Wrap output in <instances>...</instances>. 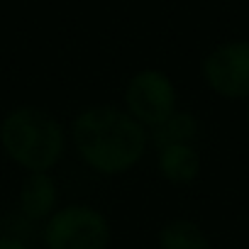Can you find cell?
<instances>
[{
  "label": "cell",
  "instance_id": "cell-1",
  "mask_svg": "<svg viewBox=\"0 0 249 249\" xmlns=\"http://www.w3.org/2000/svg\"><path fill=\"white\" fill-rule=\"evenodd\" d=\"M69 147L86 169L115 178L142 164L149 152V130L122 105H86L69 122Z\"/></svg>",
  "mask_w": 249,
  "mask_h": 249
},
{
  "label": "cell",
  "instance_id": "cell-2",
  "mask_svg": "<svg viewBox=\"0 0 249 249\" xmlns=\"http://www.w3.org/2000/svg\"><path fill=\"white\" fill-rule=\"evenodd\" d=\"M0 149L25 174H52L69 152V127L47 107L15 105L0 117Z\"/></svg>",
  "mask_w": 249,
  "mask_h": 249
},
{
  "label": "cell",
  "instance_id": "cell-3",
  "mask_svg": "<svg viewBox=\"0 0 249 249\" xmlns=\"http://www.w3.org/2000/svg\"><path fill=\"white\" fill-rule=\"evenodd\" d=\"M112 242L110 217L90 203H66L42 225L44 249H107Z\"/></svg>",
  "mask_w": 249,
  "mask_h": 249
},
{
  "label": "cell",
  "instance_id": "cell-4",
  "mask_svg": "<svg viewBox=\"0 0 249 249\" xmlns=\"http://www.w3.org/2000/svg\"><path fill=\"white\" fill-rule=\"evenodd\" d=\"M122 107L127 110L142 127L154 130L166 117L178 110L176 81L154 66L135 71L122 88Z\"/></svg>",
  "mask_w": 249,
  "mask_h": 249
},
{
  "label": "cell",
  "instance_id": "cell-5",
  "mask_svg": "<svg viewBox=\"0 0 249 249\" xmlns=\"http://www.w3.org/2000/svg\"><path fill=\"white\" fill-rule=\"evenodd\" d=\"M200 76L217 98L249 103V42L232 39L213 47L200 64Z\"/></svg>",
  "mask_w": 249,
  "mask_h": 249
},
{
  "label": "cell",
  "instance_id": "cell-6",
  "mask_svg": "<svg viewBox=\"0 0 249 249\" xmlns=\"http://www.w3.org/2000/svg\"><path fill=\"white\" fill-rule=\"evenodd\" d=\"M20 213L32 222H47L59 210V183L54 174H25L18 193Z\"/></svg>",
  "mask_w": 249,
  "mask_h": 249
},
{
  "label": "cell",
  "instance_id": "cell-7",
  "mask_svg": "<svg viewBox=\"0 0 249 249\" xmlns=\"http://www.w3.org/2000/svg\"><path fill=\"white\" fill-rule=\"evenodd\" d=\"M157 154V171L171 186H191L203 169V159L198 144H169L154 149Z\"/></svg>",
  "mask_w": 249,
  "mask_h": 249
},
{
  "label": "cell",
  "instance_id": "cell-8",
  "mask_svg": "<svg viewBox=\"0 0 249 249\" xmlns=\"http://www.w3.org/2000/svg\"><path fill=\"white\" fill-rule=\"evenodd\" d=\"M159 249H213L205 227L191 217H171L157 232Z\"/></svg>",
  "mask_w": 249,
  "mask_h": 249
},
{
  "label": "cell",
  "instance_id": "cell-9",
  "mask_svg": "<svg viewBox=\"0 0 249 249\" xmlns=\"http://www.w3.org/2000/svg\"><path fill=\"white\" fill-rule=\"evenodd\" d=\"M200 132V122L188 110H176L161 124L149 130V149H161L169 144H196Z\"/></svg>",
  "mask_w": 249,
  "mask_h": 249
},
{
  "label": "cell",
  "instance_id": "cell-10",
  "mask_svg": "<svg viewBox=\"0 0 249 249\" xmlns=\"http://www.w3.org/2000/svg\"><path fill=\"white\" fill-rule=\"evenodd\" d=\"M0 249H32V247L15 234H0Z\"/></svg>",
  "mask_w": 249,
  "mask_h": 249
},
{
  "label": "cell",
  "instance_id": "cell-11",
  "mask_svg": "<svg viewBox=\"0 0 249 249\" xmlns=\"http://www.w3.org/2000/svg\"><path fill=\"white\" fill-rule=\"evenodd\" d=\"M247 127H249V103H247Z\"/></svg>",
  "mask_w": 249,
  "mask_h": 249
}]
</instances>
